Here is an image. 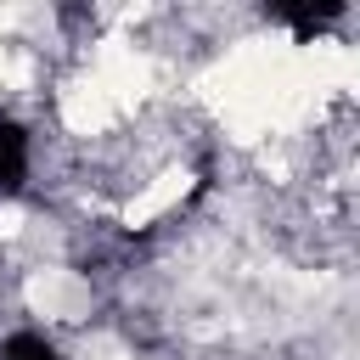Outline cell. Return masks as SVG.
<instances>
[{"label": "cell", "mask_w": 360, "mask_h": 360, "mask_svg": "<svg viewBox=\"0 0 360 360\" xmlns=\"http://www.w3.org/2000/svg\"><path fill=\"white\" fill-rule=\"evenodd\" d=\"M22 304L39 321H62V326H84L96 315V281L73 264H34L22 276Z\"/></svg>", "instance_id": "6da1fadb"}, {"label": "cell", "mask_w": 360, "mask_h": 360, "mask_svg": "<svg viewBox=\"0 0 360 360\" xmlns=\"http://www.w3.org/2000/svg\"><path fill=\"white\" fill-rule=\"evenodd\" d=\"M191 191H197V169H191V163H180V158H169V163H158L146 180H135V191L124 197L118 219H124V231L163 225V219H169Z\"/></svg>", "instance_id": "7a4b0ae2"}]
</instances>
